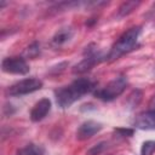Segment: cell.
Returning a JSON list of instances; mask_svg holds the SVG:
<instances>
[{"label": "cell", "instance_id": "1", "mask_svg": "<svg viewBox=\"0 0 155 155\" xmlns=\"http://www.w3.org/2000/svg\"><path fill=\"white\" fill-rule=\"evenodd\" d=\"M96 88V82L90 78H79L71 84L63 86L54 91V97L58 107L62 109L69 108L73 103L82 98Z\"/></svg>", "mask_w": 155, "mask_h": 155}, {"label": "cell", "instance_id": "2", "mask_svg": "<svg viewBox=\"0 0 155 155\" xmlns=\"http://www.w3.org/2000/svg\"><path fill=\"white\" fill-rule=\"evenodd\" d=\"M142 33L140 27H132L126 30L111 46L109 52L107 53V61L113 62L119 59L121 56L133 51L138 45V39Z\"/></svg>", "mask_w": 155, "mask_h": 155}, {"label": "cell", "instance_id": "3", "mask_svg": "<svg viewBox=\"0 0 155 155\" xmlns=\"http://www.w3.org/2000/svg\"><path fill=\"white\" fill-rule=\"evenodd\" d=\"M103 61H107V54H104L102 50L97 47V45L90 44L88 46L85 47L84 58L74 67L73 71L75 74H84Z\"/></svg>", "mask_w": 155, "mask_h": 155}, {"label": "cell", "instance_id": "4", "mask_svg": "<svg viewBox=\"0 0 155 155\" xmlns=\"http://www.w3.org/2000/svg\"><path fill=\"white\" fill-rule=\"evenodd\" d=\"M128 81L127 78L124 75H120L108 82L104 87L98 88L94 91V97L103 101V102H111L115 98H117L127 87Z\"/></svg>", "mask_w": 155, "mask_h": 155}, {"label": "cell", "instance_id": "5", "mask_svg": "<svg viewBox=\"0 0 155 155\" xmlns=\"http://www.w3.org/2000/svg\"><path fill=\"white\" fill-rule=\"evenodd\" d=\"M42 81L38 78H27L23 80L17 81L16 84L11 85L6 90V94L11 97H18V96H24L33 93L35 91H39L42 88Z\"/></svg>", "mask_w": 155, "mask_h": 155}, {"label": "cell", "instance_id": "6", "mask_svg": "<svg viewBox=\"0 0 155 155\" xmlns=\"http://www.w3.org/2000/svg\"><path fill=\"white\" fill-rule=\"evenodd\" d=\"M1 69L4 73L15 75H25L29 73V64L25 58L19 56L5 57L1 61Z\"/></svg>", "mask_w": 155, "mask_h": 155}, {"label": "cell", "instance_id": "7", "mask_svg": "<svg viewBox=\"0 0 155 155\" xmlns=\"http://www.w3.org/2000/svg\"><path fill=\"white\" fill-rule=\"evenodd\" d=\"M103 128V125L101 122H97L94 120H87L82 122L78 130H76V139L79 140H86L91 137H93L96 133H98Z\"/></svg>", "mask_w": 155, "mask_h": 155}, {"label": "cell", "instance_id": "8", "mask_svg": "<svg viewBox=\"0 0 155 155\" xmlns=\"http://www.w3.org/2000/svg\"><path fill=\"white\" fill-rule=\"evenodd\" d=\"M51 110V101L48 98H41L35 103L33 109L30 110V120L33 122H39L47 116Z\"/></svg>", "mask_w": 155, "mask_h": 155}, {"label": "cell", "instance_id": "9", "mask_svg": "<svg viewBox=\"0 0 155 155\" xmlns=\"http://www.w3.org/2000/svg\"><path fill=\"white\" fill-rule=\"evenodd\" d=\"M133 126L139 130H155V110L138 114L133 120Z\"/></svg>", "mask_w": 155, "mask_h": 155}, {"label": "cell", "instance_id": "10", "mask_svg": "<svg viewBox=\"0 0 155 155\" xmlns=\"http://www.w3.org/2000/svg\"><path fill=\"white\" fill-rule=\"evenodd\" d=\"M74 36V29L70 27H65V28H61L53 36L51 40V44L54 47H59L65 45L67 42H69Z\"/></svg>", "mask_w": 155, "mask_h": 155}, {"label": "cell", "instance_id": "11", "mask_svg": "<svg viewBox=\"0 0 155 155\" xmlns=\"http://www.w3.org/2000/svg\"><path fill=\"white\" fill-rule=\"evenodd\" d=\"M44 153H45V149L42 145L29 143L25 147L21 148L16 155H44Z\"/></svg>", "mask_w": 155, "mask_h": 155}, {"label": "cell", "instance_id": "12", "mask_svg": "<svg viewBox=\"0 0 155 155\" xmlns=\"http://www.w3.org/2000/svg\"><path fill=\"white\" fill-rule=\"evenodd\" d=\"M139 5H140V1H125L120 5V7L117 10V16L119 17H126L130 13H132Z\"/></svg>", "mask_w": 155, "mask_h": 155}, {"label": "cell", "instance_id": "13", "mask_svg": "<svg viewBox=\"0 0 155 155\" xmlns=\"http://www.w3.org/2000/svg\"><path fill=\"white\" fill-rule=\"evenodd\" d=\"M40 44L38 41L31 42L27 48H25V57L27 58H36L40 54Z\"/></svg>", "mask_w": 155, "mask_h": 155}, {"label": "cell", "instance_id": "14", "mask_svg": "<svg viewBox=\"0 0 155 155\" xmlns=\"http://www.w3.org/2000/svg\"><path fill=\"white\" fill-rule=\"evenodd\" d=\"M107 147H108L107 142H99V143L94 144L93 147H91L88 149V151L86 153V155H99L107 149Z\"/></svg>", "mask_w": 155, "mask_h": 155}, {"label": "cell", "instance_id": "15", "mask_svg": "<svg viewBox=\"0 0 155 155\" xmlns=\"http://www.w3.org/2000/svg\"><path fill=\"white\" fill-rule=\"evenodd\" d=\"M155 153V140H147L142 144L140 155H153Z\"/></svg>", "mask_w": 155, "mask_h": 155}, {"label": "cell", "instance_id": "16", "mask_svg": "<svg viewBox=\"0 0 155 155\" xmlns=\"http://www.w3.org/2000/svg\"><path fill=\"white\" fill-rule=\"evenodd\" d=\"M140 99H142V92L139 91V90H134L130 96H128V102L131 103L130 104V107L131 108H134L136 105H138V103L140 102Z\"/></svg>", "mask_w": 155, "mask_h": 155}, {"label": "cell", "instance_id": "17", "mask_svg": "<svg viewBox=\"0 0 155 155\" xmlns=\"http://www.w3.org/2000/svg\"><path fill=\"white\" fill-rule=\"evenodd\" d=\"M114 131L119 137H131L134 133L133 128H125V127H119V128H115Z\"/></svg>", "mask_w": 155, "mask_h": 155}, {"label": "cell", "instance_id": "18", "mask_svg": "<svg viewBox=\"0 0 155 155\" xmlns=\"http://www.w3.org/2000/svg\"><path fill=\"white\" fill-rule=\"evenodd\" d=\"M148 110H155V93L153 94V97H151V98H150V101H149Z\"/></svg>", "mask_w": 155, "mask_h": 155}, {"label": "cell", "instance_id": "19", "mask_svg": "<svg viewBox=\"0 0 155 155\" xmlns=\"http://www.w3.org/2000/svg\"><path fill=\"white\" fill-rule=\"evenodd\" d=\"M151 13H154V16H155V4L153 5V8H151V11H150Z\"/></svg>", "mask_w": 155, "mask_h": 155}, {"label": "cell", "instance_id": "20", "mask_svg": "<svg viewBox=\"0 0 155 155\" xmlns=\"http://www.w3.org/2000/svg\"><path fill=\"white\" fill-rule=\"evenodd\" d=\"M110 155H114V154H110Z\"/></svg>", "mask_w": 155, "mask_h": 155}, {"label": "cell", "instance_id": "21", "mask_svg": "<svg viewBox=\"0 0 155 155\" xmlns=\"http://www.w3.org/2000/svg\"><path fill=\"white\" fill-rule=\"evenodd\" d=\"M154 71H155V69H154Z\"/></svg>", "mask_w": 155, "mask_h": 155}]
</instances>
